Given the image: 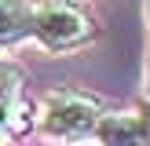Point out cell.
<instances>
[{
	"label": "cell",
	"instance_id": "cell-1",
	"mask_svg": "<svg viewBox=\"0 0 150 146\" xmlns=\"http://www.w3.org/2000/svg\"><path fill=\"white\" fill-rule=\"evenodd\" d=\"M95 33L92 18L73 4H33L29 15V36L48 51H70L88 44Z\"/></svg>",
	"mask_w": 150,
	"mask_h": 146
},
{
	"label": "cell",
	"instance_id": "cell-2",
	"mask_svg": "<svg viewBox=\"0 0 150 146\" xmlns=\"http://www.w3.org/2000/svg\"><path fill=\"white\" fill-rule=\"evenodd\" d=\"M99 117H103V110L95 106L88 95L59 91V95H51V99L44 102L40 128H44V135L59 139V142H77V139H92Z\"/></svg>",
	"mask_w": 150,
	"mask_h": 146
},
{
	"label": "cell",
	"instance_id": "cell-3",
	"mask_svg": "<svg viewBox=\"0 0 150 146\" xmlns=\"http://www.w3.org/2000/svg\"><path fill=\"white\" fill-rule=\"evenodd\" d=\"M26 128V102H22V73L11 62H0V139Z\"/></svg>",
	"mask_w": 150,
	"mask_h": 146
},
{
	"label": "cell",
	"instance_id": "cell-4",
	"mask_svg": "<svg viewBox=\"0 0 150 146\" xmlns=\"http://www.w3.org/2000/svg\"><path fill=\"white\" fill-rule=\"evenodd\" d=\"M92 139L99 146H143V121L139 113H103Z\"/></svg>",
	"mask_w": 150,
	"mask_h": 146
},
{
	"label": "cell",
	"instance_id": "cell-5",
	"mask_svg": "<svg viewBox=\"0 0 150 146\" xmlns=\"http://www.w3.org/2000/svg\"><path fill=\"white\" fill-rule=\"evenodd\" d=\"M29 15L33 4H0V48H11L29 36Z\"/></svg>",
	"mask_w": 150,
	"mask_h": 146
},
{
	"label": "cell",
	"instance_id": "cell-6",
	"mask_svg": "<svg viewBox=\"0 0 150 146\" xmlns=\"http://www.w3.org/2000/svg\"><path fill=\"white\" fill-rule=\"evenodd\" d=\"M139 121H143V146H150V110L139 113Z\"/></svg>",
	"mask_w": 150,
	"mask_h": 146
},
{
	"label": "cell",
	"instance_id": "cell-7",
	"mask_svg": "<svg viewBox=\"0 0 150 146\" xmlns=\"http://www.w3.org/2000/svg\"><path fill=\"white\" fill-rule=\"evenodd\" d=\"M146 95H150V51H146Z\"/></svg>",
	"mask_w": 150,
	"mask_h": 146
},
{
	"label": "cell",
	"instance_id": "cell-8",
	"mask_svg": "<svg viewBox=\"0 0 150 146\" xmlns=\"http://www.w3.org/2000/svg\"><path fill=\"white\" fill-rule=\"evenodd\" d=\"M146 15H150V7H146Z\"/></svg>",
	"mask_w": 150,
	"mask_h": 146
}]
</instances>
